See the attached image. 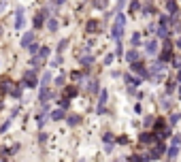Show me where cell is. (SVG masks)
<instances>
[{"instance_id":"6da1fadb","label":"cell","mask_w":181,"mask_h":162,"mask_svg":"<svg viewBox=\"0 0 181 162\" xmlns=\"http://www.w3.org/2000/svg\"><path fill=\"white\" fill-rule=\"evenodd\" d=\"M124 28H126V15L124 13H117L115 15V22H113V28H111V36L115 41H120L124 36Z\"/></svg>"},{"instance_id":"7a4b0ae2","label":"cell","mask_w":181,"mask_h":162,"mask_svg":"<svg viewBox=\"0 0 181 162\" xmlns=\"http://www.w3.org/2000/svg\"><path fill=\"white\" fill-rule=\"evenodd\" d=\"M130 68H132V73H136L141 79H149V68L145 66L141 60H139V62H132V64H130Z\"/></svg>"},{"instance_id":"3957f363","label":"cell","mask_w":181,"mask_h":162,"mask_svg":"<svg viewBox=\"0 0 181 162\" xmlns=\"http://www.w3.org/2000/svg\"><path fill=\"white\" fill-rule=\"evenodd\" d=\"M164 149H166V145H164L162 141L158 139L156 143H154L151 151H149V158H151V160H158V158H162V156H164Z\"/></svg>"},{"instance_id":"277c9868","label":"cell","mask_w":181,"mask_h":162,"mask_svg":"<svg viewBox=\"0 0 181 162\" xmlns=\"http://www.w3.org/2000/svg\"><path fill=\"white\" fill-rule=\"evenodd\" d=\"M158 51H160V41H158V38H149V41L145 43V53H147V56H156Z\"/></svg>"},{"instance_id":"5b68a950","label":"cell","mask_w":181,"mask_h":162,"mask_svg":"<svg viewBox=\"0 0 181 162\" xmlns=\"http://www.w3.org/2000/svg\"><path fill=\"white\" fill-rule=\"evenodd\" d=\"M173 45H164V49L160 51V62H173Z\"/></svg>"},{"instance_id":"8992f818","label":"cell","mask_w":181,"mask_h":162,"mask_svg":"<svg viewBox=\"0 0 181 162\" xmlns=\"http://www.w3.org/2000/svg\"><path fill=\"white\" fill-rule=\"evenodd\" d=\"M166 13L170 17H177L179 15V2L177 0H166Z\"/></svg>"},{"instance_id":"52a82bcc","label":"cell","mask_w":181,"mask_h":162,"mask_svg":"<svg viewBox=\"0 0 181 162\" xmlns=\"http://www.w3.org/2000/svg\"><path fill=\"white\" fill-rule=\"evenodd\" d=\"M107 100H109V92L107 90H100V96H98V113H102L105 111V104H107Z\"/></svg>"},{"instance_id":"ba28073f","label":"cell","mask_w":181,"mask_h":162,"mask_svg":"<svg viewBox=\"0 0 181 162\" xmlns=\"http://www.w3.org/2000/svg\"><path fill=\"white\" fill-rule=\"evenodd\" d=\"M139 141H141L143 145H147V143H156L158 137H156V132H143V134L139 137Z\"/></svg>"},{"instance_id":"9c48e42d","label":"cell","mask_w":181,"mask_h":162,"mask_svg":"<svg viewBox=\"0 0 181 162\" xmlns=\"http://www.w3.org/2000/svg\"><path fill=\"white\" fill-rule=\"evenodd\" d=\"M24 85H28V88H34V85H36V77H34V70H30V73H26V77H24Z\"/></svg>"},{"instance_id":"30bf717a","label":"cell","mask_w":181,"mask_h":162,"mask_svg":"<svg viewBox=\"0 0 181 162\" xmlns=\"http://www.w3.org/2000/svg\"><path fill=\"white\" fill-rule=\"evenodd\" d=\"M177 83H179V81L177 79H169V83H166V94H177V90H179V88H177Z\"/></svg>"},{"instance_id":"8fae6325","label":"cell","mask_w":181,"mask_h":162,"mask_svg":"<svg viewBox=\"0 0 181 162\" xmlns=\"http://www.w3.org/2000/svg\"><path fill=\"white\" fill-rule=\"evenodd\" d=\"M166 156H169V160H175V158L179 156V145L170 143V147H169V151H166Z\"/></svg>"},{"instance_id":"7c38bea8","label":"cell","mask_w":181,"mask_h":162,"mask_svg":"<svg viewBox=\"0 0 181 162\" xmlns=\"http://www.w3.org/2000/svg\"><path fill=\"white\" fill-rule=\"evenodd\" d=\"M32 43H34V32H28V34H24V38H22V47H26V49H28Z\"/></svg>"},{"instance_id":"4fadbf2b","label":"cell","mask_w":181,"mask_h":162,"mask_svg":"<svg viewBox=\"0 0 181 162\" xmlns=\"http://www.w3.org/2000/svg\"><path fill=\"white\" fill-rule=\"evenodd\" d=\"M124 79H126L128 85H141V83H143L141 77H132V75H124Z\"/></svg>"},{"instance_id":"5bb4252c","label":"cell","mask_w":181,"mask_h":162,"mask_svg":"<svg viewBox=\"0 0 181 162\" xmlns=\"http://www.w3.org/2000/svg\"><path fill=\"white\" fill-rule=\"evenodd\" d=\"M15 28L22 30L24 28V9H17V19H15Z\"/></svg>"},{"instance_id":"9a60e30c","label":"cell","mask_w":181,"mask_h":162,"mask_svg":"<svg viewBox=\"0 0 181 162\" xmlns=\"http://www.w3.org/2000/svg\"><path fill=\"white\" fill-rule=\"evenodd\" d=\"M85 30H87L90 34H94V32H98V22H96V19H90V22L85 23Z\"/></svg>"},{"instance_id":"2e32d148","label":"cell","mask_w":181,"mask_h":162,"mask_svg":"<svg viewBox=\"0 0 181 162\" xmlns=\"http://www.w3.org/2000/svg\"><path fill=\"white\" fill-rule=\"evenodd\" d=\"M151 158H149V154L147 156H139V154H134V156H130L128 158V162H149Z\"/></svg>"},{"instance_id":"e0dca14e","label":"cell","mask_w":181,"mask_h":162,"mask_svg":"<svg viewBox=\"0 0 181 162\" xmlns=\"http://www.w3.org/2000/svg\"><path fill=\"white\" fill-rule=\"evenodd\" d=\"M38 98H41V103H43V104H45L49 98H51V92H49L45 85H43V90H41V94H38Z\"/></svg>"},{"instance_id":"ac0fdd59","label":"cell","mask_w":181,"mask_h":162,"mask_svg":"<svg viewBox=\"0 0 181 162\" xmlns=\"http://www.w3.org/2000/svg\"><path fill=\"white\" fill-rule=\"evenodd\" d=\"M160 107H162V109H170V96L169 94L160 96Z\"/></svg>"},{"instance_id":"d6986e66","label":"cell","mask_w":181,"mask_h":162,"mask_svg":"<svg viewBox=\"0 0 181 162\" xmlns=\"http://www.w3.org/2000/svg\"><path fill=\"white\" fill-rule=\"evenodd\" d=\"M126 60H128V62H139V51H136V49H130V51L126 53Z\"/></svg>"},{"instance_id":"ffe728a7","label":"cell","mask_w":181,"mask_h":162,"mask_svg":"<svg viewBox=\"0 0 181 162\" xmlns=\"http://www.w3.org/2000/svg\"><path fill=\"white\" fill-rule=\"evenodd\" d=\"M179 122H181V113H177V111H175V113H170V117H169V124H170V126H177Z\"/></svg>"},{"instance_id":"44dd1931","label":"cell","mask_w":181,"mask_h":162,"mask_svg":"<svg viewBox=\"0 0 181 162\" xmlns=\"http://www.w3.org/2000/svg\"><path fill=\"white\" fill-rule=\"evenodd\" d=\"M79 62H81V66H83V68H90V66H92V62H94V58H92V56H83Z\"/></svg>"},{"instance_id":"7402d4cb","label":"cell","mask_w":181,"mask_h":162,"mask_svg":"<svg viewBox=\"0 0 181 162\" xmlns=\"http://www.w3.org/2000/svg\"><path fill=\"white\" fill-rule=\"evenodd\" d=\"M92 94H96L98 90H100V83H98V79H90V88H87Z\"/></svg>"},{"instance_id":"603a6c76","label":"cell","mask_w":181,"mask_h":162,"mask_svg":"<svg viewBox=\"0 0 181 162\" xmlns=\"http://www.w3.org/2000/svg\"><path fill=\"white\" fill-rule=\"evenodd\" d=\"M141 9H143V7H141V0H132V2H130V13H139Z\"/></svg>"},{"instance_id":"cb8c5ba5","label":"cell","mask_w":181,"mask_h":162,"mask_svg":"<svg viewBox=\"0 0 181 162\" xmlns=\"http://www.w3.org/2000/svg\"><path fill=\"white\" fill-rule=\"evenodd\" d=\"M51 119H56V122H58V119H64V109H56V111H53V113H51Z\"/></svg>"},{"instance_id":"d4e9b609","label":"cell","mask_w":181,"mask_h":162,"mask_svg":"<svg viewBox=\"0 0 181 162\" xmlns=\"http://www.w3.org/2000/svg\"><path fill=\"white\" fill-rule=\"evenodd\" d=\"M130 43H132V47H139V45H141V34H139V32H134L132 38H130Z\"/></svg>"},{"instance_id":"484cf974","label":"cell","mask_w":181,"mask_h":162,"mask_svg":"<svg viewBox=\"0 0 181 162\" xmlns=\"http://www.w3.org/2000/svg\"><path fill=\"white\" fill-rule=\"evenodd\" d=\"M143 15H156V9L151 4H145L143 7Z\"/></svg>"},{"instance_id":"4316f807","label":"cell","mask_w":181,"mask_h":162,"mask_svg":"<svg viewBox=\"0 0 181 162\" xmlns=\"http://www.w3.org/2000/svg\"><path fill=\"white\" fill-rule=\"evenodd\" d=\"M66 45H68V38H64V41H60V43H58V47H56V49H58V56H60L62 51L66 49Z\"/></svg>"},{"instance_id":"83f0119b","label":"cell","mask_w":181,"mask_h":162,"mask_svg":"<svg viewBox=\"0 0 181 162\" xmlns=\"http://www.w3.org/2000/svg\"><path fill=\"white\" fill-rule=\"evenodd\" d=\"M47 28L51 30V32H53V30H58V19H53V17H51V19L47 22Z\"/></svg>"},{"instance_id":"f1b7e54d","label":"cell","mask_w":181,"mask_h":162,"mask_svg":"<svg viewBox=\"0 0 181 162\" xmlns=\"http://www.w3.org/2000/svg\"><path fill=\"white\" fill-rule=\"evenodd\" d=\"M79 122H81V119H79V115H71V117H68V126H77Z\"/></svg>"},{"instance_id":"f546056e","label":"cell","mask_w":181,"mask_h":162,"mask_svg":"<svg viewBox=\"0 0 181 162\" xmlns=\"http://www.w3.org/2000/svg\"><path fill=\"white\" fill-rule=\"evenodd\" d=\"M77 94V88H66V98H72Z\"/></svg>"},{"instance_id":"4dcf8cb0","label":"cell","mask_w":181,"mask_h":162,"mask_svg":"<svg viewBox=\"0 0 181 162\" xmlns=\"http://www.w3.org/2000/svg\"><path fill=\"white\" fill-rule=\"evenodd\" d=\"M102 141H105V143H113V134H111V132H105V134H102Z\"/></svg>"},{"instance_id":"1f68e13d","label":"cell","mask_w":181,"mask_h":162,"mask_svg":"<svg viewBox=\"0 0 181 162\" xmlns=\"http://www.w3.org/2000/svg\"><path fill=\"white\" fill-rule=\"evenodd\" d=\"M68 103H71V98H66V96H64V98H60V107H62V109H66V107H68Z\"/></svg>"},{"instance_id":"d6a6232c","label":"cell","mask_w":181,"mask_h":162,"mask_svg":"<svg viewBox=\"0 0 181 162\" xmlns=\"http://www.w3.org/2000/svg\"><path fill=\"white\" fill-rule=\"evenodd\" d=\"M143 124H145V126H151V124H154V115H147L143 119Z\"/></svg>"},{"instance_id":"836d02e7","label":"cell","mask_w":181,"mask_h":162,"mask_svg":"<svg viewBox=\"0 0 181 162\" xmlns=\"http://www.w3.org/2000/svg\"><path fill=\"white\" fill-rule=\"evenodd\" d=\"M49 81H51V73H45V75H43V85H47Z\"/></svg>"},{"instance_id":"e575fe53","label":"cell","mask_w":181,"mask_h":162,"mask_svg":"<svg viewBox=\"0 0 181 162\" xmlns=\"http://www.w3.org/2000/svg\"><path fill=\"white\" fill-rule=\"evenodd\" d=\"M173 143H175V145H181V134H179V132L173 134Z\"/></svg>"},{"instance_id":"d590c367","label":"cell","mask_w":181,"mask_h":162,"mask_svg":"<svg viewBox=\"0 0 181 162\" xmlns=\"http://www.w3.org/2000/svg\"><path fill=\"white\" fill-rule=\"evenodd\" d=\"M13 96H15V98H19V96H22V85H17V88L13 90Z\"/></svg>"},{"instance_id":"8d00e7d4","label":"cell","mask_w":181,"mask_h":162,"mask_svg":"<svg viewBox=\"0 0 181 162\" xmlns=\"http://www.w3.org/2000/svg\"><path fill=\"white\" fill-rule=\"evenodd\" d=\"M28 51H30V53H36V51H38V45H36V43H32V45L28 47Z\"/></svg>"},{"instance_id":"74e56055","label":"cell","mask_w":181,"mask_h":162,"mask_svg":"<svg viewBox=\"0 0 181 162\" xmlns=\"http://www.w3.org/2000/svg\"><path fill=\"white\" fill-rule=\"evenodd\" d=\"M94 4H96L98 9H102V7H105V4H107V0H94Z\"/></svg>"},{"instance_id":"f35d334b","label":"cell","mask_w":181,"mask_h":162,"mask_svg":"<svg viewBox=\"0 0 181 162\" xmlns=\"http://www.w3.org/2000/svg\"><path fill=\"white\" fill-rule=\"evenodd\" d=\"M60 64H62V56H58V58L53 60V64H51V66H60Z\"/></svg>"},{"instance_id":"ab89813d","label":"cell","mask_w":181,"mask_h":162,"mask_svg":"<svg viewBox=\"0 0 181 162\" xmlns=\"http://www.w3.org/2000/svg\"><path fill=\"white\" fill-rule=\"evenodd\" d=\"M111 62H113V53H109L107 58H105V64H107V66H109V64H111Z\"/></svg>"},{"instance_id":"60d3db41","label":"cell","mask_w":181,"mask_h":162,"mask_svg":"<svg viewBox=\"0 0 181 162\" xmlns=\"http://www.w3.org/2000/svg\"><path fill=\"white\" fill-rule=\"evenodd\" d=\"M56 85H64V75H60V77L56 79Z\"/></svg>"},{"instance_id":"b9f144b4","label":"cell","mask_w":181,"mask_h":162,"mask_svg":"<svg viewBox=\"0 0 181 162\" xmlns=\"http://www.w3.org/2000/svg\"><path fill=\"white\" fill-rule=\"evenodd\" d=\"M134 111H136V113H143V107H141V103L134 104Z\"/></svg>"},{"instance_id":"7bdbcfd3","label":"cell","mask_w":181,"mask_h":162,"mask_svg":"<svg viewBox=\"0 0 181 162\" xmlns=\"http://www.w3.org/2000/svg\"><path fill=\"white\" fill-rule=\"evenodd\" d=\"M124 4H126V0H117V11H121V9H124Z\"/></svg>"},{"instance_id":"ee69618b","label":"cell","mask_w":181,"mask_h":162,"mask_svg":"<svg viewBox=\"0 0 181 162\" xmlns=\"http://www.w3.org/2000/svg\"><path fill=\"white\" fill-rule=\"evenodd\" d=\"M4 7H7V2H4V0H0V11H2Z\"/></svg>"},{"instance_id":"f6af8a7d","label":"cell","mask_w":181,"mask_h":162,"mask_svg":"<svg viewBox=\"0 0 181 162\" xmlns=\"http://www.w3.org/2000/svg\"><path fill=\"white\" fill-rule=\"evenodd\" d=\"M177 81H181V68H179V73H177Z\"/></svg>"},{"instance_id":"bcb514c9","label":"cell","mask_w":181,"mask_h":162,"mask_svg":"<svg viewBox=\"0 0 181 162\" xmlns=\"http://www.w3.org/2000/svg\"><path fill=\"white\" fill-rule=\"evenodd\" d=\"M64 2H66V0H56V4H64Z\"/></svg>"},{"instance_id":"7dc6e473","label":"cell","mask_w":181,"mask_h":162,"mask_svg":"<svg viewBox=\"0 0 181 162\" xmlns=\"http://www.w3.org/2000/svg\"><path fill=\"white\" fill-rule=\"evenodd\" d=\"M177 96H179V100H181V88H179V90H177Z\"/></svg>"},{"instance_id":"c3c4849f","label":"cell","mask_w":181,"mask_h":162,"mask_svg":"<svg viewBox=\"0 0 181 162\" xmlns=\"http://www.w3.org/2000/svg\"><path fill=\"white\" fill-rule=\"evenodd\" d=\"M177 47H179V49H181V38H179V41H177Z\"/></svg>"},{"instance_id":"681fc988","label":"cell","mask_w":181,"mask_h":162,"mask_svg":"<svg viewBox=\"0 0 181 162\" xmlns=\"http://www.w3.org/2000/svg\"><path fill=\"white\" fill-rule=\"evenodd\" d=\"M0 109H2V103H0Z\"/></svg>"},{"instance_id":"f907efd6","label":"cell","mask_w":181,"mask_h":162,"mask_svg":"<svg viewBox=\"0 0 181 162\" xmlns=\"http://www.w3.org/2000/svg\"><path fill=\"white\" fill-rule=\"evenodd\" d=\"M117 162H120V160H117Z\"/></svg>"}]
</instances>
